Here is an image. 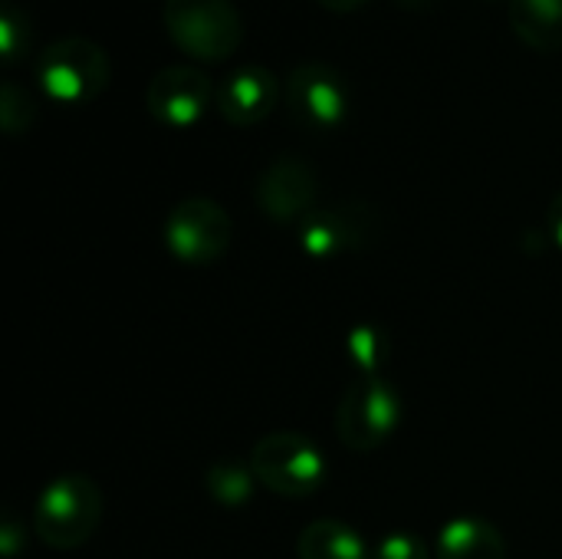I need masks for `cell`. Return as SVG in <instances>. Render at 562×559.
Instances as JSON below:
<instances>
[{
	"mask_svg": "<svg viewBox=\"0 0 562 559\" xmlns=\"http://www.w3.org/2000/svg\"><path fill=\"white\" fill-rule=\"evenodd\" d=\"M36 119V102L30 96L26 86L3 79L0 82V125L7 135H20L23 128H30Z\"/></svg>",
	"mask_w": 562,
	"mask_h": 559,
	"instance_id": "obj_17",
	"label": "cell"
},
{
	"mask_svg": "<svg viewBox=\"0 0 562 559\" xmlns=\"http://www.w3.org/2000/svg\"><path fill=\"white\" fill-rule=\"evenodd\" d=\"M283 89H280V79L267 69V66H257V63H244L237 69H231L221 86H217V112L224 115V122L231 125H257L263 122L277 102H280Z\"/></svg>",
	"mask_w": 562,
	"mask_h": 559,
	"instance_id": "obj_11",
	"label": "cell"
},
{
	"mask_svg": "<svg viewBox=\"0 0 562 559\" xmlns=\"http://www.w3.org/2000/svg\"><path fill=\"white\" fill-rule=\"evenodd\" d=\"M435 559H507V540L491 521L464 514L441 527Z\"/></svg>",
	"mask_w": 562,
	"mask_h": 559,
	"instance_id": "obj_12",
	"label": "cell"
},
{
	"mask_svg": "<svg viewBox=\"0 0 562 559\" xmlns=\"http://www.w3.org/2000/svg\"><path fill=\"white\" fill-rule=\"evenodd\" d=\"M372 559H428V547L415 534L392 530L372 547Z\"/></svg>",
	"mask_w": 562,
	"mask_h": 559,
	"instance_id": "obj_19",
	"label": "cell"
},
{
	"mask_svg": "<svg viewBox=\"0 0 562 559\" xmlns=\"http://www.w3.org/2000/svg\"><path fill=\"white\" fill-rule=\"evenodd\" d=\"M507 16L527 46L562 49V0H507Z\"/></svg>",
	"mask_w": 562,
	"mask_h": 559,
	"instance_id": "obj_14",
	"label": "cell"
},
{
	"mask_svg": "<svg viewBox=\"0 0 562 559\" xmlns=\"http://www.w3.org/2000/svg\"><path fill=\"white\" fill-rule=\"evenodd\" d=\"M385 356H389V343H385V336H382L379 326L362 323V326H356L349 333V359L359 369L356 376H375V372H382Z\"/></svg>",
	"mask_w": 562,
	"mask_h": 559,
	"instance_id": "obj_16",
	"label": "cell"
},
{
	"mask_svg": "<svg viewBox=\"0 0 562 559\" xmlns=\"http://www.w3.org/2000/svg\"><path fill=\"white\" fill-rule=\"evenodd\" d=\"M286 109L300 128L329 132L342 125L349 109V89L336 66L323 59H303L290 69L283 86Z\"/></svg>",
	"mask_w": 562,
	"mask_h": 559,
	"instance_id": "obj_7",
	"label": "cell"
},
{
	"mask_svg": "<svg viewBox=\"0 0 562 559\" xmlns=\"http://www.w3.org/2000/svg\"><path fill=\"white\" fill-rule=\"evenodd\" d=\"M296 557L300 559H372L369 544L359 537L356 527L323 517L313 521L300 530L296 540Z\"/></svg>",
	"mask_w": 562,
	"mask_h": 559,
	"instance_id": "obj_13",
	"label": "cell"
},
{
	"mask_svg": "<svg viewBox=\"0 0 562 559\" xmlns=\"http://www.w3.org/2000/svg\"><path fill=\"white\" fill-rule=\"evenodd\" d=\"M395 3H398L402 10H415V13H418V10H431L438 0H395Z\"/></svg>",
	"mask_w": 562,
	"mask_h": 559,
	"instance_id": "obj_22",
	"label": "cell"
},
{
	"mask_svg": "<svg viewBox=\"0 0 562 559\" xmlns=\"http://www.w3.org/2000/svg\"><path fill=\"white\" fill-rule=\"evenodd\" d=\"M204 488L221 507L234 511V507H247L254 501L257 474H254L250 461L244 465L237 458H217L204 474Z\"/></svg>",
	"mask_w": 562,
	"mask_h": 559,
	"instance_id": "obj_15",
	"label": "cell"
},
{
	"mask_svg": "<svg viewBox=\"0 0 562 559\" xmlns=\"http://www.w3.org/2000/svg\"><path fill=\"white\" fill-rule=\"evenodd\" d=\"M161 234L175 260L188 267H207L227 254L234 241V221L214 198L191 194L168 211Z\"/></svg>",
	"mask_w": 562,
	"mask_h": 559,
	"instance_id": "obj_6",
	"label": "cell"
},
{
	"mask_svg": "<svg viewBox=\"0 0 562 559\" xmlns=\"http://www.w3.org/2000/svg\"><path fill=\"white\" fill-rule=\"evenodd\" d=\"M36 79L56 102H89L109 86V53L89 36H59L43 46Z\"/></svg>",
	"mask_w": 562,
	"mask_h": 559,
	"instance_id": "obj_5",
	"label": "cell"
},
{
	"mask_svg": "<svg viewBox=\"0 0 562 559\" xmlns=\"http://www.w3.org/2000/svg\"><path fill=\"white\" fill-rule=\"evenodd\" d=\"M550 237L562 247V191L553 198V204H550Z\"/></svg>",
	"mask_w": 562,
	"mask_h": 559,
	"instance_id": "obj_20",
	"label": "cell"
},
{
	"mask_svg": "<svg viewBox=\"0 0 562 559\" xmlns=\"http://www.w3.org/2000/svg\"><path fill=\"white\" fill-rule=\"evenodd\" d=\"M316 3H323V7L333 10V13H352V10L366 7L369 0H316Z\"/></svg>",
	"mask_w": 562,
	"mask_h": 559,
	"instance_id": "obj_21",
	"label": "cell"
},
{
	"mask_svg": "<svg viewBox=\"0 0 562 559\" xmlns=\"http://www.w3.org/2000/svg\"><path fill=\"white\" fill-rule=\"evenodd\" d=\"M102 491L89 474L53 478L33 504V534L59 554L79 550L92 540L102 521Z\"/></svg>",
	"mask_w": 562,
	"mask_h": 559,
	"instance_id": "obj_1",
	"label": "cell"
},
{
	"mask_svg": "<svg viewBox=\"0 0 562 559\" xmlns=\"http://www.w3.org/2000/svg\"><path fill=\"white\" fill-rule=\"evenodd\" d=\"M375 237H379V214L366 201H339L329 208H316L300 221V244L316 260L362 250Z\"/></svg>",
	"mask_w": 562,
	"mask_h": 559,
	"instance_id": "obj_9",
	"label": "cell"
},
{
	"mask_svg": "<svg viewBox=\"0 0 562 559\" xmlns=\"http://www.w3.org/2000/svg\"><path fill=\"white\" fill-rule=\"evenodd\" d=\"M402 422V395L398 385L385 376H352L349 389L336 409V432L349 451L369 455L379 451Z\"/></svg>",
	"mask_w": 562,
	"mask_h": 559,
	"instance_id": "obj_2",
	"label": "cell"
},
{
	"mask_svg": "<svg viewBox=\"0 0 562 559\" xmlns=\"http://www.w3.org/2000/svg\"><path fill=\"white\" fill-rule=\"evenodd\" d=\"M30 40V20L20 7H13L10 0L0 3V53L7 63L16 59V53L26 46Z\"/></svg>",
	"mask_w": 562,
	"mask_h": 559,
	"instance_id": "obj_18",
	"label": "cell"
},
{
	"mask_svg": "<svg viewBox=\"0 0 562 559\" xmlns=\"http://www.w3.org/2000/svg\"><path fill=\"white\" fill-rule=\"evenodd\" d=\"M211 102H217V86L201 66L191 63L161 66L145 89V105L151 119L168 128H188L201 122Z\"/></svg>",
	"mask_w": 562,
	"mask_h": 559,
	"instance_id": "obj_8",
	"label": "cell"
},
{
	"mask_svg": "<svg viewBox=\"0 0 562 559\" xmlns=\"http://www.w3.org/2000/svg\"><path fill=\"white\" fill-rule=\"evenodd\" d=\"M161 20L175 46L194 59H227L244 40L234 0H161Z\"/></svg>",
	"mask_w": 562,
	"mask_h": 559,
	"instance_id": "obj_3",
	"label": "cell"
},
{
	"mask_svg": "<svg viewBox=\"0 0 562 559\" xmlns=\"http://www.w3.org/2000/svg\"><path fill=\"white\" fill-rule=\"evenodd\" d=\"M319 178L316 168L300 155H277L257 178L254 201L273 224H300L316 211Z\"/></svg>",
	"mask_w": 562,
	"mask_h": 559,
	"instance_id": "obj_10",
	"label": "cell"
},
{
	"mask_svg": "<svg viewBox=\"0 0 562 559\" xmlns=\"http://www.w3.org/2000/svg\"><path fill=\"white\" fill-rule=\"evenodd\" d=\"M257 484L286 501L313 497L326 481V458L316 441L300 432H270L250 451Z\"/></svg>",
	"mask_w": 562,
	"mask_h": 559,
	"instance_id": "obj_4",
	"label": "cell"
}]
</instances>
